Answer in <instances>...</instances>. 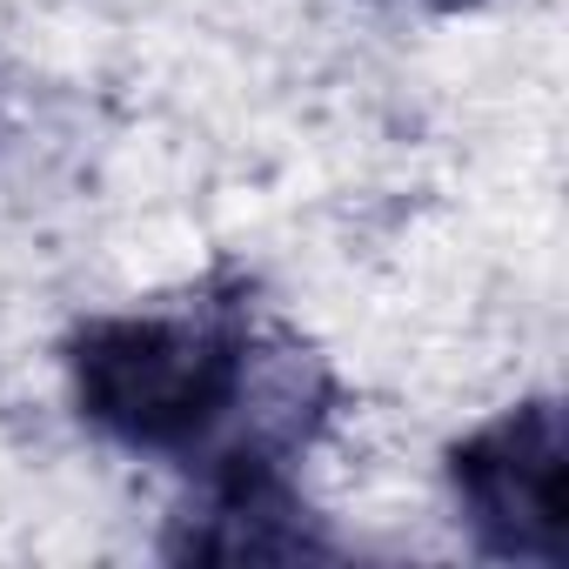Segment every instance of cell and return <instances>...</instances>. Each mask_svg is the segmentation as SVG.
<instances>
[{
	"label": "cell",
	"mask_w": 569,
	"mask_h": 569,
	"mask_svg": "<svg viewBox=\"0 0 569 569\" xmlns=\"http://www.w3.org/2000/svg\"><path fill=\"white\" fill-rule=\"evenodd\" d=\"M74 409L128 456L174 469L274 462L289 469L336 416V376L316 349L268 329L248 289L94 316L61 342Z\"/></svg>",
	"instance_id": "6da1fadb"
},
{
	"label": "cell",
	"mask_w": 569,
	"mask_h": 569,
	"mask_svg": "<svg viewBox=\"0 0 569 569\" xmlns=\"http://www.w3.org/2000/svg\"><path fill=\"white\" fill-rule=\"evenodd\" d=\"M194 482V502L161 542L174 562H322L342 549L274 462H221Z\"/></svg>",
	"instance_id": "3957f363"
},
{
	"label": "cell",
	"mask_w": 569,
	"mask_h": 569,
	"mask_svg": "<svg viewBox=\"0 0 569 569\" xmlns=\"http://www.w3.org/2000/svg\"><path fill=\"white\" fill-rule=\"evenodd\" d=\"M449 496L469 542L496 562H562V409L529 396L449 449Z\"/></svg>",
	"instance_id": "7a4b0ae2"
},
{
	"label": "cell",
	"mask_w": 569,
	"mask_h": 569,
	"mask_svg": "<svg viewBox=\"0 0 569 569\" xmlns=\"http://www.w3.org/2000/svg\"><path fill=\"white\" fill-rule=\"evenodd\" d=\"M402 8H436V14H456V8H476V0H402Z\"/></svg>",
	"instance_id": "277c9868"
}]
</instances>
